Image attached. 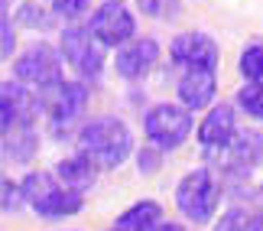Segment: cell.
Listing matches in <instances>:
<instances>
[{
  "label": "cell",
  "instance_id": "obj_1",
  "mask_svg": "<svg viewBox=\"0 0 263 231\" xmlns=\"http://www.w3.org/2000/svg\"><path fill=\"white\" fill-rule=\"evenodd\" d=\"M78 153H85L98 169H117L134 153V130L114 114L91 117L78 130Z\"/></svg>",
  "mask_w": 263,
  "mask_h": 231
},
{
  "label": "cell",
  "instance_id": "obj_2",
  "mask_svg": "<svg viewBox=\"0 0 263 231\" xmlns=\"http://www.w3.org/2000/svg\"><path fill=\"white\" fill-rule=\"evenodd\" d=\"M221 205V183L208 166H195L176 183V208L192 225L215 222Z\"/></svg>",
  "mask_w": 263,
  "mask_h": 231
},
{
  "label": "cell",
  "instance_id": "obj_3",
  "mask_svg": "<svg viewBox=\"0 0 263 231\" xmlns=\"http://www.w3.org/2000/svg\"><path fill=\"white\" fill-rule=\"evenodd\" d=\"M23 196L39 218H72L85 208V192L59 183L55 173H29L23 179Z\"/></svg>",
  "mask_w": 263,
  "mask_h": 231
},
{
  "label": "cell",
  "instance_id": "obj_4",
  "mask_svg": "<svg viewBox=\"0 0 263 231\" xmlns=\"http://www.w3.org/2000/svg\"><path fill=\"white\" fill-rule=\"evenodd\" d=\"M192 127H195V120H192V111L185 104H153L149 111L143 114V134L153 147L159 150H176L189 140Z\"/></svg>",
  "mask_w": 263,
  "mask_h": 231
},
{
  "label": "cell",
  "instance_id": "obj_5",
  "mask_svg": "<svg viewBox=\"0 0 263 231\" xmlns=\"http://www.w3.org/2000/svg\"><path fill=\"white\" fill-rule=\"evenodd\" d=\"M59 49H62V62L72 68L78 78H85V82H95V78L104 72V46L91 36V29L65 26L62 39H59Z\"/></svg>",
  "mask_w": 263,
  "mask_h": 231
},
{
  "label": "cell",
  "instance_id": "obj_6",
  "mask_svg": "<svg viewBox=\"0 0 263 231\" xmlns=\"http://www.w3.org/2000/svg\"><path fill=\"white\" fill-rule=\"evenodd\" d=\"M59 75H62V52H55V49L46 46V43L29 46L26 52H20L13 59V82L52 88L55 82H62Z\"/></svg>",
  "mask_w": 263,
  "mask_h": 231
},
{
  "label": "cell",
  "instance_id": "obj_7",
  "mask_svg": "<svg viewBox=\"0 0 263 231\" xmlns=\"http://www.w3.org/2000/svg\"><path fill=\"white\" fill-rule=\"evenodd\" d=\"M88 29H91V36H95L101 46L120 49V46L134 43L137 20H134V13H130L124 4H101L95 13H91Z\"/></svg>",
  "mask_w": 263,
  "mask_h": 231
},
{
  "label": "cell",
  "instance_id": "obj_8",
  "mask_svg": "<svg viewBox=\"0 0 263 231\" xmlns=\"http://www.w3.org/2000/svg\"><path fill=\"white\" fill-rule=\"evenodd\" d=\"M43 98L23 82H4L0 88V117H4V134L13 127H33L43 114Z\"/></svg>",
  "mask_w": 263,
  "mask_h": 231
},
{
  "label": "cell",
  "instance_id": "obj_9",
  "mask_svg": "<svg viewBox=\"0 0 263 231\" xmlns=\"http://www.w3.org/2000/svg\"><path fill=\"white\" fill-rule=\"evenodd\" d=\"M169 56H173V62L182 65L185 72L189 68H208V72H218V62H221L218 43L208 33H198V29L179 33L173 43H169Z\"/></svg>",
  "mask_w": 263,
  "mask_h": 231
},
{
  "label": "cell",
  "instance_id": "obj_10",
  "mask_svg": "<svg viewBox=\"0 0 263 231\" xmlns=\"http://www.w3.org/2000/svg\"><path fill=\"white\" fill-rule=\"evenodd\" d=\"M43 108L46 114L52 117V127L72 124V120L85 111L88 104V85L85 82H55L52 88H43Z\"/></svg>",
  "mask_w": 263,
  "mask_h": 231
},
{
  "label": "cell",
  "instance_id": "obj_11",
  "mask_svg": "<svg viewBox=\"0 0 263 231\" xmlns=\"http://www.w3.org/2000/svg\"><path fill=\"white\" fill-rule=\"evenodd\" d=\"M159 59V43L156 39H134V43L120 46L117 56H114V72L120 78H127V82H140L143 75H149V68L156 65Z\"/></svg>",
  "mask_w": 263,
  "mask_h": 231
},
{
  "label": "cell",
  "instance_id": "obj_12",
  "mask_svg": "<svg viewBox=\"0 0 263 231\" xmlns=\"http://www.w3.org/2000/svg\"><path fill=\"white\" fill-rule=\"evenodd\" d=\"M237 134H240L237 114H234V108L224 104V101L211 104L205 111V117H201V124H198V144L208 147V150H224Z\"/></svg>",
  "mask_w": 263,
  "mask_h": 231
},
{
  "label": "cell",
  "instance_id": "obj_13",
  "mask_svg": "<svg viewBox=\"0 0 263 231\" xmlns=\"http://www.w3.org/2000/svg\"><path fill=\"white\" fill-rule=\"evenodd\" d=\"M218 95V78L208 68H189L179 78V104H185L189 111H205L215 104Z\"/></svg>",
  "mask_w": 263,
  "mask_h": 231
},
{
  "label": "cell",
  "instance_id": "obj_14",
  "mask_svg": "<svg viewBox=\"0 0 263 231\" xmlns=\"http://www.w3.org/2000/svg\"><path fill=\"white\" fill-rule=\"evenodd\" d=\"M224 163L234 169V173H250L260 159H263V137L257 130H240V134L224 147Z\"/></svg>",
  "mask_w": 263,
  "mask_h": 231
},
{
  "label": "cell",
  "instance_id": "obj_15",
  "mask_svg": "<svg viewBox=\"0 0 263 231\" xmlns=\"http://www.w3.org/2000/svg\"><path fill=\"white\" fill-rule=\"evenodd\" d=\"M159 225H163V205L156 199H140V202L127 205L114 222V228L120 231H156Z\"/></svg>",
  "mask_w": 263,
  "mask_h": 231
},
{
  "label": "cell",
  "instance_id": "obj_16",
  "mask_svg": "<svg viewBox=\"0 0 263 231\" xmlns=\"http://www.w3.org/2000/svg\"><path fill=\"white\" fill-rule=\"evenodd\" d=\"M52 173L59 176V183H65V186H72V189H85L88 186H95V176H98V166L91 163V159L85 153H75V156H65V159H59Z\"/></svg>",
  "mask_w": 263,
  "mask_h": 231
},
{
  "label": "cell",
  "instance_id": "obj_17",
  "mask_svg": "<svg viewBox=\"0 0 263 231\" xmlns=\"http://www.w3.org/2000/svg\"><path fill=\"white\" fill-rule=\"evenodd\" d=\"M39 150V134L33 127H13L4 134V156L13 163H29Z\"/></svg>",
  "mask_w": 263,
  "mask_h": 231
},
{
  "label": "cell",
  "instance_id": "obj_18",
  "mask_svg": "<svg viewBox=\"0 0 263 231\" xmlns=\"http://www.w3.org/2000/svg\"><path fill=\"white\" fill-rule=\"evenodd\" d=\"M237 68H240V75H244L247 82L263 85V43H250V46L240 49Z\"/></svg>",
  "mask_w": 263,
  "mask_h": 231
},
{
  "label": "cell",
  "instance_id": "obj_19",
  "mask_svg": "<svg viewBox=\"0 0 263 231\" xmlns=\"http://www.w3.org/2000/svg\"><path fill=\"white\" fill-rule=\"evenodd\" d=\"M254 228H257V218L247 208H228L211 225V231H254Z\"/></svg>",
  "mask_w": 263,
  "mask_h": 231
},
{
  "label": "cell",
  "instance_id": "obj_20",
  "mask_svg": "<svg viewBox=\"0 0 263 231\" xmlns=\"http://www.w3.org/2000/svg\"><path fill=\"white\" fill-rule=\"evenodd\" d=\"M237 104H240V111L250 114L254 120H263V85L247 82V85L237 92Z\"/></svg>",
  "mask_w": 263,
  "mask_h": 231
},
{
  "label": "cell",
  "instance_id": "obj_21",
  "mask_svg": "<svg viewBox=\"0 0 263 231\" xmlns=\"http://www.w3.org/2000/svg\"><path fill=\"white\" fill-rule=\"evenodd\" d=\"M16 23L26 26V29H46L49 23H52V13L43 10L39 4H20L16 7Z\"/></svg>",
  "mask_w": 263,
  "mask_h": 231
},
{
  "label": "cell",
  "instance_id": "obj_22",
  "mask_svg": "<svg viewBox=\"0 0 263 231\" xmlns=\"http://www.w3.org/2000/svg\"><path fill=\"white\" fill-rule=\"evenodd\" d=\"M0 205H4V212H20V208L26 205V196H23V183H16V179L4 176V183H0Z\"/></svg>",
  "mask_w": 263,
  "mask_h": 231
},
{
  "label": "cell",
  "instance_id": "obj_23",
  "mask_svg": "<svg viewBox=\"0 0 263 231\" xmlns=\"http://www.w3.org/2000/svg\"><path fill=\"white\" fill-rule=\"evenodd\" d=\"M179 0H137V10L143 16H153V20H173L179 16Z\"/></svg>",
  "mask_w": 263,
  "mask_h": 231
},
{
  "label": "cell",
  "instance_id": "obj_24",
  "mask_svg": "<svg viewBox=\"0 0 263 231\" xmlns=\"http://www.w3.org/2000/svg\"><path fill=\"white\" fill-rule=\"evenodd\" d=\"M91 7V0H52V13L62 20H75Z\"/></svg>",
  "mask_w": 263,
  "mask_h": 231
},
{
  "label": "cell",
  "instance_id": "obj_25",
  "mask_svg": "<svg viewBox=\"0 0 263 231\" xmlns=\"http://www.w3.org/2000/svg\"><path fill=\"white\" fill-rule=\"evenodd\" d=\"M0 36H4V43H0V49H4V59H13V49H16V33H13V20H10V13L4 10V20H0Z\"/></svg>",
  "mask_w": 263,
  "mask_h": 231
},
{
  "label": "cell",
  "instance_id": "obj_26",
  "mask_svg": "<svg viewBox=\"0 0 263 231\" xmlns=\"http://www.w3.org/2000/svg\"><path fill=\"white\" fill-rule=\"evenodd\" d=\"M159 166H163L159 147H153V150H140V153H137V169H140V173H156Z\"/></svg>",
  "mask_w": 263,
  "mask_h": 231
},
{
  "label": "cell",
  "instance_id": "obj_27",
  "mask_svg": "<svg viewBox=\"0 0 263 231\" xmlns=\"http://www.w3.org/2000/svg\"><path fill=\"white\" fill-rule=\"evenodd\" d=\"M156 231H185V225H179V222H163Z\"/></svg>",
  "mask_w": 263,
  "mask_h": 231
},
{
  "label": "cell",
  "instance_id": "obj_28",
  "mask_svg": "<svg viewBox=\"0 0 263 231\" xmlns=\"http://www.w3.org/2000/svg\"><path fill=\"white\" fill-rule=\"evenodd\" d=\"M254 231H263V218H257V228Z\"/></svg>",
  "mask_w": 263,
  "mask_h": 231
},
{
  "label": "cell",
  "instance_id": "obj_29",
  "mask_svg": "<svg viewBox=\"0 0 263 231\" xmlns=\"http://www.w3.org/2000/svg\"><path fill=\"white\" fill-rule=\"evenodd\" d=\"M104 4H124V0H104Z\"/></svg>",
  "mask_w": 263,
  "mask_h": 231
},
{
  "label": "cell",
  "instance_id": "obj_30",
  "mask_svg": "<svg viewBox=\"0 0 263 231\" xmlns=\"http://www.w3.org/2000/svg\"><path fill=\"white\" fill-rule=\"evenodd\" d=\"M260 199H263V186H260Z\"/></svg>",
  "mask_w": 263,
  "mask_h": 231
},
{
  "label": "cell",
  "instance_id": "obj_31",
  "mask_svg": "<svg viewBox=\"0 0 263 231\" xmlns=\"http://www.w3.org/2000/svg\"><path fill=\"white\" fill-rule=\"evenodd\" d=\"M110 231H120V228H110Z\"/></svg>",
  "mask_w": 263,
  "mask_h": 231
}]
</instances>
